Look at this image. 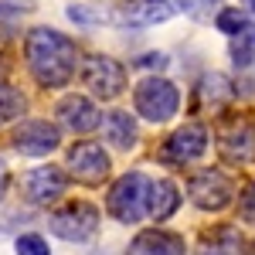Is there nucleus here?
<instances>
[{
    "instance_id": "nucleus-1",
    "label": "nucleus",
    "mask_w": 255,
    "mask_h": 255,
    "mask_svg": "<svg viewBox=\"0 0 255 255\" xmlns=\"http://www.w3.org/2000/svg\"><path fill=\"white\" fill-rule=\"evenodd\" d=\"M24 48H27L31 75H34L41 85L61 89V85L72 82L79 55H75V44L65 38L61 31H55V27H34V31H27Z\"/></svg>"
},
{
    "instance_id": "nucleus-2",
    "label": "nucleus",
    "mask_w": 255,
    "mask_h": 255,
    "mask_svg": "<svg viewBox=\"0 0 255 255\" xmlns=\"http://www.w3.org/2000/svg\"><path fill=\"white\" fill-rule=\"evenodd\" d=\"M146 197H150V177H143L139 170H129L109 187L106 211L123 225H136L139 218H146Z\"/></svg>"
},
{
    "instance_id": "nucleus-3",
    "label": "nucleus",
    "mask_w": 255,
    "mask_h": 255,
    "mask_svg": "<svg viewBox=\"0 0 255 255\" xmlns=\"http://www.w3.org/2000/svg\"><path fill=\"white\" fill-rule=\"evenodd\" d=\"M133 102H136V113L150 123H170L180 109V92L170 79L163 75H146V79L136 85L133 92Z\"/></svg>"
},
{
    "instance_id": "nucleus-4",
    "label": "nucleus",
    "mask_w": 255,
    "mask_h": 255,
    "mask_svg": "<svg viewBox=\"0 0 255 255\" xmlns=\"http://www.w3.org/2000/svg\"><path fill=\"white\" fill-rule=\"evenodd\" d=\"M187 197L197 211H225L235 201V180L225 170L204 167L187 180Z\"/></svg>"
},
{
    "instance_id": "nucleus-5",
    "label": "nucleus",
    "mask_w": 255,
    "mask_h": 255,
    "mask_svg": "<svg viewBox=\"0 0 255 255\" xmlns=\"http://www.w3.org/2000/svg\"><path fill=\"white\" fill-rule=\"evenodd\" d=\"M51 232L65 242H75V245H85L89 238L99 232V208L89 204V201H72L58 208L51 215Z\"/></svg>"
},
{
    "instance_id": "nucleus-6",
    "label": "nucleus",
    "mask_w": 255,
    "mask_h": 255,
    "mask_svg": "<svg viewBox=\"0 0 255 255\" xmlns=\"http://www.w3.org/2000/svg\"><path fill=\"white\" fill-rule=\"evenodd\" d=\"M82 82L96 99H116L126 89V68L109 55H89L82 58Z\"/></svg>"
},
{
    "instance_id": "nucleus-7",
    "label": "nucleus",
    "mask_w": 255,
    "mask_h": 255,
    "mask_svg": "<svg viewBox=\"0 0 255 255\" xmlns=\"http://www.w3.org/2000/svg\"><path fill=\"white\" fill-rule=\"evenodd\" d=\"M218 150L232 163H252L255 160V116L242 113V116H232L228 123H221Z\"/></svg>"
},
{
    "instance_id": "nucleus-8",
    "label": "nucleus",
    "mask_w": 255,
    "mask_h": 255,
    "mask_svg": "<svg viewBox=\"0 0 255 255\" xmlns=\"http://www.w3.org/2000/svg\"><path fill=\"white\" fill-rule=\"evenodd\" d=\"M65 167H68V174L75 177L79 184H85V187H102V180L109 177V153L99 143L85 139V143H75L68 150Z\"/></svg>"
},
{
    "instance_id": "nucleus-9",
    "label": "nucleus",
    "mask_w": 255,
    "mask_h": 255,
    "mask_svg": "<svg viewBox=\"0 0 255 255\" xmlns=\"http://www.w3.org/2000/svg\"><path fill=\"white\" fill-rule=\"evenodd\" d=\"M180 10L174 0H123L109 10V20L119 27H153L170 20Z\"/></svg>"
},
{
    "instance_id": "nucleus-10",
    "label": "nucleus",
    "mask_w": 255,
    "mask_h": 255,
    "mask_svg": "<svg viewBox=\"0 0 255 255\" xmlns=\"http://www.w3.org/2000/svg\"><path fill=\"white\" fill-rule=\"evenodd\" d=\"M204 150H208V129L201 123H184L180 129H174L170 136L163 139L160 160L163 163H174V167H184V163L201 160Z\"/></svg>"
},
{
    "instance_id": "nucleus-11",
    "label": "nucleus",
    "mask_w": 255,
    "mask_h": 255,
    "mask_svg": "<svg viewBox=\"0 0 255 255\" xmlns=\"http://www.w3.org/2000/svg\"><path fill=\"white\" fill-rule=\"evenodd\" d=\"M24 194H27V201H34V204H41V208H48L51 201H58L61 194H65V187H68V180H65V174H61L58 167H34L31 174H24Z\"/></svg>"
},
{
    "instance_id": "nucleus-12",
    "label": "nucleus",
    "mask_w": 255,
    "mask_h": 255,
    "mask_svg": "<svg viewBox=\"0 0 255 255\" xmlns=\"http://www.w3.org/2000/svg\"><path fill=\"white\" fill-rule=\"evenodd\" d=\"M61 133L51 126V123H41V119H31V123H20L14 129V146L27 157H44L58 146Z\"/></svg>"
},
{
    "instance_id": "nucleus-13",
    "label": "nucleus",
    "mask_w": 255,
    "mask_h": 255,
    "mask_svg": "<svg viewBox=\"0 0 255 255\" xmlns=\"http://www.w3.org/2000/svg\"><path fill=\"white\" fill-rule=\"evenodd\" d=\"M58 123L68 133H92L102 123V116L89 96H65L58 102Z\"/></svg>"
},
{
    "instance_id": "nucleus-14",
    "label": "nucleus",
    "mask_w": 255,
    "mask_h": 255,
    "mask_svg": "<svg viewBox=\"0 0 255 255\" xmlns=\"http://www.w3.org/2000/svg\"><path fill=\"white\" fill-rule=\"evenodd\" d=\"M126 255H187V242H184V235H177V232L146 228V232H139L129 242Z\"/></svg>"
},
{
    "instance_id": "nucleus-15",
    "label": "nucleus",
    "mask_w": 255,
    "mask_h": 255,
    "mask_svg": "<svg viewBox=\"0 0 255 255\" xmlns=\"http://www.w3.org/2000/svg\"><path fill=\"white\" fill-rule=\"evenodd\" d=\"M102 136L109 139L116 150H133L139 139V129H136V119L123 109H113L102 116Z\"/></svg>"
},
{
    "instance_id": "nucleus-16",
    "label": "nucleus",
    "mask_w": 255,
    "mask_h": 255,
    "mask_svg": "<svg viewBox=\"0 0 255 255\" xmlns=\"http://www.w3.org/2000/svg\"><path fill=\"white\" fill-rule=\"evenodd\" d=\"M180 208V191H177L174 180L160 177V180H150V197H146V215L153 221H167Z\"/></svg>"
},
{
    "instance_id": "nucleus-17",
    "label": "nucleus",
    "mask_w": 255,
    "mask_h": 255,
    "mask_svg": "<svg viewBox=\"0 0 255 255\" xmlns=\"http://www.w3.org/2000/svg\"><path fill=\"white\" fill-rule=\"evenodd\" d=\"M242 252H245V242H242V232L235 225H218L197 245V255H242Z\"/></svg>"
},
{
    "instance_id": "nucleus-18",
    "label": "nucleus",
    "mask_w": 255,
    "mask_h": 255,
    "mask_svg": "<svg viewBox=\"0 0 255 255\" xmlns=\"http://www.w3.org/2000/svg\"><path fill=\"white\" fill-rule=\"evenodd\" d=\"M232 96H235V85L228 82V75H221V72H208L201 79V85H197V102L208 106V109H218V106L232 102Z\"/></svg>"
},
{
    "instance_id": "nucleus-19",
    "label": "nucleus",
    "mask_w": 255,
    "mask_h": 255,
    "mask_svg": "<svg viewBox=\"0 0 255 255\" xmlns=\"http://www.w3.org/2000/svg\"><path fill=\"white\" fill-rule=\"evenodd\" d=\"M252 14L249 10H238V7H218L215 14V27L218 31H225V34H232V38H238L242 31H249L252 27Z\"/></svg>"
},
{
    "instance_id": "nucleus-20",
    "label": "nucleus",
    "mask_w": 255,
    "mask_h": 255,
    "mask_svg": "<svg viewBox=\"0 0 255 255\" xmlns=\"http://www.w3.org/2000/svg\"><path fill=\"white\" fill-rule=\"evenodd\" d=\"M228 58H232V65H238V68H245V65L255 61V24L249 27V31H242L238 38H232Z\"/></svg>"
},
{
    "instance_id": "nucleus-21",
    "label": "nucleus",
    "mask_w": 255,
    "mask_h": 255,
    "mask_svg": "<svg viewBox=\"0 0 255 255\" xmlns=\"http://www.w3.org/2000/svg\"><path fill=\"white\" fill-rule=\"evenodd\" d=\"M24 109H27V99H24V92L0 85V123H10V119L24 116Z\"/></svg>"
},
{
    "instance_id": "nucleus-22",
    "label": "nucleus",
    "mask_w": 255,
    "mask_h": 255,
    "mask_svg": "<svg viewBox=\"0 0 255 255\" xmlns=\"http://www.w3.org/2000/svg\"><path fill=\"white\" fill-rule=\"evenodd\" d=\"M14 252L17 255H51L48 249V238H41L38 232H24L14 238Z\"/></svg>"
},
{
    "instance_id": "nucleus-23",
    "label": "nucleus",
    "mask_w": 255,
    "mask_h": 255,
    "mask_svg": "<svg viewBox=\"0 0 255 255\" xmlns=\"http://www.w3.org/2000/svg\"><path fill=\"white\" fill-rule=\"evenodd\" d=\"M68 17L79 20V24H102V20H109V10L85 7V3H72V7H68Z\"/></svg>"
},
{
    "instance_id": "nucleus-24",
    "label": "nucleus",
    "mask_w": 255,
    "mask_h": 255,
    "mask_svg": "<svg viewBox=\"0 0 255 255\" xmlns=\"http://www.w3.org/2000/svg\"><path fill=\"white\" fill-rule=\"evenodd\" d=\"M238 215H242V221L255 225V180L242 191V197H238Z\"/></svg>"
},
{
    "instance_id": "nucleus-25",
    "label": "nucleus",
    "mask_w": 255,
    "mask_h": 255,
    "mask_svg": "<svg viewBox=\"0 0 255 255\" xmlns=\"http://www.w3.org/2000/svg\"><path fill=\"white\" fill-rule=\"evenodd\" d=\"M34 10V0H0V17H17Z\"/></svg>"
},
{
    "instance_id": "nucleus-26",
    "label": "nucleus",
    "mask_w": 255,
    "mask_h": 255,
    "mask_svg": "<svg viewBox=\"0 0 255 255\" xmlns=\"http://www.w3.org/2000/svg\"><path fill=\"white\" fill-rule=\"evenodd\" d=\"M136 65L139 68H163V65H167V55H157V51H153V55H139Z\"/></svg>"
},
{
    "instance_id": "nucleus-27",
    "label": "nucleus",
    "mask_w": 255,
    "mask_h": 255,
    "mask_svg": "<svg viewBox=\"0 0 255 255\" xmlns=\"http://www.w3.org/2000/svg\"><path fill=\"white\" fill-rule=\"evenodd\" d=\"M7 191V167H3V160H0V197Z\"/></svg>"
},
{
    "instance_id": "nucleus-28",
    "label": "nucleus",
    "mask_w": 255,
    "mask_h": 255,
    "mask_svg": "<svg viewBox=\"0 0 255 255\" xmlns=\"http://www.w3.org/2000/svg\"><path fill=\"white\" fill-rule=\"evenodd\" d=\"M242 3H245V10H249V14L255 17V0H242Z\"/></svg>"
},
{
    "instance_id": "nucleus-29",
    "label": "nucleus",
    "mask_w": 255,
    "mask_h": 255,
    "mask_svg": "<svg viewBox=\"0 0 255 255\" xmlns=\"http://www.w3.org/2000/svg\"><path fill=\"white\" fill-rule=\"evenodd\" d=\"M3 75H7V65H3V58H0V85H3Z\"/></svg>"
}]
</instances>
